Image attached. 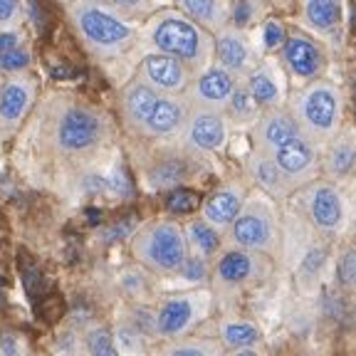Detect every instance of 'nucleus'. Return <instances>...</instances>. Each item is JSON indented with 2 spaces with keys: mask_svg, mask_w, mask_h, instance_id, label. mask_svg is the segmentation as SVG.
Here are the masks:
<instances>
[{
  "mask_svg": "<svg viewBox=\"0 0 356 356\" xmlns=\"http://www.w3.org/2000/svg\"><path fill=\"white\" fill-rule=\"evenodd\" d=\"M33 122L35 149L47 163H62V171L87 176L114 139V124L106 111L72 92H50L35 106Z\"/></svg>",
  "mask_w": 356,
  "mask_h": 356,
  "instance_id": "nucleus-1",
  "label": "nucleus"
},
{
  "mask_svg": "<svg viewBox=\"0 0 356 356\" xmlns=\"http://www.w3.org/2000/svg\"><path fill=\"white\" fill-rule=\"evenodd\" d=\"M136 50L163 55L188 67L193 77L213 65V35L191 22L173 6H161L139 25Z\"/></svg>",
  "mask_w": 356,
  "mask_h": 356,
  "instance_id": "nucleus-2",
  "label": "nucleus"
},
{
  "mask_svg": "<svg viewBox=\"0 0 356 356\" xmlns=\"http://www.w3.org/2000/svg\"><path fill=\"white\" fill-rule=\"evenodd\" d=\"M79 44L97 60H119L136 50L139 25L124 20L106 3L79 0L62 6Z\"/></svg>",
  "mask_w": 356,
  "mask_h": 356,
  "instance_id": "nucleus-3",
  "label": "nucleus"
},
{
  "mask_svg": "<svg viewBox=\"0 0 356 356\" xmlns=\"http://www.w3.org/2000/svg\"><path fill=\"white\" fill-rule=\"evenodd\" d=\"M287 111L314 149H322L346 124V95L339 82L322 77L300 89H289Z\"/></svg>",
  "mask_w": 356,
  "mask_h": 356,
  "instance_id": "nucleus-4",
  "label": "nucleus"
},
{
  "mask_svg": "<svg viewBox=\"0 0 356 356\" xmlns=\"http://www.w3.org/2000/svg\"><path fill=\"white\" fill-rule=\"evenodd\" d=\"M289 200L297 206V218L319 240L337 245L351 238L354 200H351L349 186L329 184L317 178L305 188L295 191Z\"/></svg>",
  "mask_w": 356,
  "mask_h": 356,
  "instance_id": "nucleus-5",
  "label": "nucleus"
},
{
  "mask_svg": "<svg viewBox=\"0 0 356 356\" xmlns=\"http://www.w3.org/2000/svg\"><path fill=\"white\" fill-rule=\"evenodd\" d=\"M222 243L233 250L255 252V255H265L275 262L282 260L284 222L280 203L262 195L260 191L250 188L243 211L222 233Z\"/></svg>",
  "mask_w": 356,
  "mask_h": 356,
  "instance_id": "nucleus-6",
  "label": "nucleus"
},
{
  "mask_svg": "<svg viewBox=\"0 0 356 356\" xmlns=\"http://www.w3.org/2000/svg\"><path fill=\"white\" fill-rule=\"evenodd\" d=\"M129 252L134 257V265L144 267L154 277H171L188 260L184 222L173 216L141 222L129 235Z\"/></svg>",
  "mask_w": 356,
  "mask_h": 356,
  "instance_id": "nucleus-7",
  "label": "nucleus"
},
{
  "mask_svg": "<svg viewBox=\"0 0 356 356\" xmlns=\"http://www.w3.org/2000/svg\"><path fill=\"white\" fill-rule=\"evenodd\" d=\"M216 297L208 287L166 292L151 307L156 341H176L195 334L216 312Z\"/></svg>",
  "mask_w": 356,
  "mask_h": 356,
  "instance_id": "nucleus-8",
  "label": "nucleus"
},
{
  "mask_svg": "<svg viewBox=\"0 0 356 356\" xmlns=\"http://www.w3.org/2000/svg\"><path fill=\"white\" fill-rule=\"evenodd\" d=\"M275 273V260L255 252L233 250L222 248V252L211 262V284L208 289L216 297V305L220 300H235L248 289L267 282Z\"/></svg>",
  "mask_w": 356,
  "mask_h": 356,
  "instance_id": "nucleus-9",
  "label": "nucleus"
},
{
  "mask_svg": "<svg viewBox=\"0 0 356 356\" xmlns=\"http://www.w3.org/2000/svg\"><path fill=\"white\" fill-rule=\"evenodd\" d=\"M277 62L282 67L284 77L289 82V89H300L309 82L327 77L329 70V52L322 42L309 38L302 30H289L287 40L280 47Z\"/></svg>",
  "mask_w": 356,
  "mask_h": 356,
  "instance_id": "nucleus-10",
  "label": "nucleus"
},
{
  "mask_svg": "<svg viewBox=\"0 0 356 356\" xmlns=\"http://www.w3.org/2000/svg\"><path fill=\"white\" fill-rule=\"evenodd\" d=\"M40 79L35 72H22L6 77L0 84V144L10 141L28 124L38 106Z\"/></svg>",
  "mask_w": 356,
  "mask_h": 356,
  "instance_id": "nucleus-11",
  "label": "nucleus"
},
{
  "mask_svg": "<svg viewBox=\"0 0 356 356\" xmlns=\"http://www.w3.org/2000/svg\"><path fill=\"white\" fill-rule=\"evenodd\" d=\"M230 136H233V127H230L228 117L222 111L191 109L188 122H186L184 131L176 141L181 149L203 159V156L222 154L228 149Z\"/></svg>",
  "mask_w": 356,
  "mask_h": 356,
  "instance_id": "nucleus-12",
  "label": "nucleus"
},
{
  "mask_svg": "<svg viewBox=\"0 0 356 356\" xmlns=\"http://www.w3.org/2000/svg\"><path fill=\"white\" fill-rule=\"evenodd\" d=\"M262 52L255 42V35L225 25L213 35V65L230 72L235 79H245L260 65Z\"/></svg>",
  "mask_w": 356,
  "mask_h": 356,
  "instance_id": "nucleus-13",
  "label": "nucleus"
},
{
  "mask_svg": "<svg viewBox=\"0 0 356 356\" xmlns=\"http://www.w3.org/2000/svg\"><path fill=\"white\" fill-rule=\"evenodd\" d=\"M248 195H250V186H248V181L243 176L228 178V181L218 184L206 198L200 200L198 218L206 220L218 233H225L230 228V222L243 211Z\"/></svg>",
  "mask_w": 356,
  "mask_h": 356,
  "instance_id": "nucleus-14",
  "label": "nucleus"
},
{
  "mask_svg": "<svg viewBox=\"0 0 356 356\" xmlns=\"http://www.w3.org/2000/svg\"><path fill=\"white\" fill-rule=\"evenodd\" d=\"M344 17L346 6L344 3H334V0H305L297 6L295 13L297 30L322 42L324 47L341 40Z\"/></svg>",
  "mask_w": 356,
  "mask_h": 356,
  "instance_id": "nucleus-15",
  "label": "nucleus"
},
{
  "mask_svg": "<svg viewBox=\"0 0 356 356\" xmlns=\"http://www.w3.org/2000/svg\"><path fill=\"white\" fill-rule=\"evenodd\" d=\"M267 156L273 159V163L280 168V173L284 176L292 191L305 188V186L319 178V151L302 134L289 139L287 144L277 146L273 154Z\"/></svg>",
  "mask_w": 356,
  "mask_h": 356,
  "instance_id": "nucleus-16",
  "label": "nucleus"
},
{
  "mask_svg": "<svg viewBox=\"0 0 356 356\" xmlns=\"http://www.w3.org/2000/svg\"><path fill=\"white\" fill-rule=\"evenodd\" d=\"M136 77L159 97H184L193 72L181 62L163 55H141Z\"/></svg>",
  "mask_w": 356,
  "mask_h": 356,
  "instance_id": "nucleus-17",
  "label": "nucleus"
},
{
  "mask_svg": "<svg viewBox=\"0 0 356 356\" xmlns=\"http://www.w3.org/2000/svg\"><path fill=\"white\" fill-rule=\"evenodd\" d=\"M188 114L191 104L186 97H159L136 136L144 141H159V144L176 141L188 122Z\"/></svg>",
  "mask_w": 356,
  "mask_h": 356,
  "instance_id": "nucleus-18",
  "label": "nucleus"
},
{
  "mask_svg": "<svg viewBox=\"0 0 356 356\" xmlns=\"http://www.w3.org/2000/svg\"><path fill=\"white\" fill-rule=\"evenodd\" d=\"M289 267H292L300 295L314 297L327 277L329 267H332V245L319 240L317 235H312L309 243L289 260Z\"/></svg>",
  "mask_w": 356,
  "mask_h": 356,
  "instance_id": "nucleus-19",
  "label": "nucleus"
},
{
  "mask_svg": "<svg viewBox=\"0 0 356 356\" xmlns=\"http://www.w3.org/2000/svg\"><path fill=\"white\" fill-rule=\"evenodd\" d=\"M243 84H245V89L250 92L252 102L260 106V111L280 109V106L287 104L289 82H287V77H284L282 67H280L275 55L262 57L260 65L243 79Z\"/></svg>",
  "mask_w": 356,
  "mask_h": 356,
  "instance_id": "nucleus-20",
  "label": "nucleus"
},
{
  "mask_svg": "<svg viewBox=\"0 0 356 356\" xmlns=\"http://www.w3.org/2000/svg\"><path fill=\"white\" fill-rule=\"evenodd\" d=\"M356 168V134L349 122L327 146L319 149V178L329 184L349 186Z\"/></svg>",
  "mask_w": 356,
  "mask_h": 356,
  "instance_id": "nucleus-21",
  "label": "nucleus"
},
{
  "mask_svg": "<svg viewBox=\"0 0 356 356\" xmlns=\"http://www.w3.org/2000/svg\"><path fill=\"white\" fill-rule=\"evenodd\" d=\"M240 79H235L230 72L220 70L218 65H211L208 70L198 72L191 79L188 89H186V99H188L191 109H211L222 111L228 104L233 89L238 87Z\"/></svg>",
  "mask_w": 356,
  "mask_h": 356,
  "instance_id": "nucleus-22",
  "label": "nucleus"
},
{
  "mask_svg": "<svg viewBox=\"0 0 356 356\" xmlns=\"http://www.w3.org/2000/svg\"><path fill=\"white\" fill-rule=\"evenodd\" d=\"M191 161H200L198 156L188 154L186 149L178 146V141H173V151L161 154V159H156L146 166L144 171V184L149 191H178L184 188V184H188L191 178Z\"/></svg>",
  "mask_w": 356,
  "mask_h": 356,
  "instance_id": "nucleus-23",
  "label": "nucleus"
},
{
  "mask_svg": "<svg viewBox=\"0 0 356 356\" xmlns=\"http://www.w3.org/2000/svg\"><path fill=\"white\" fill-rule=\"evenodd\" d=\"M243 178L248 181L252 191H260L262 195L273 198L275 203H284L292 198L295 191L289 188V184L284 181V176L280 173V168L273 163V159L257 149H250L243 161Z\"/></svg>",
  "mask_w": 356,
  "mask_h": 356,
  "instance_id": "nucleus-24",
  "label": "nucleus"
},
{
  "mask_svg": "<svg viewBox=\"0 0 356 356\" xmlns=\"http://www.w3.org/2000/svg\"><path fill=\"white\" fill-rule=\"evenodd\" d=\"M218 344L222 351H240V349H265V332L257 322L240 314H222L216 322Z\"/></svg>",
  "mask_w": 356,
  "mask_h": 356,
  "instance_id": "nucleus-25",
  "label": "nucleus"
},
{
  "mask_svg": "<svg viewBox=\"0 0 356 356\" xmlns=\"http://www.w3.org/2000/svg\"><path fill=\"white\" fill-rule=\"evenodd\" d=\"M159 102V95L154 89L146 87L139 77L129 79L119 92V117H122V127L129 134H139L141 124L146 122V117L151 114V109Z\"/></svg>",
  "mask_w": 356,
  "mask_h": 356,
  "instance_id": "nucleus-26",
  "label": "nucleus"
},
{
  "mask_svg": "<svg viewBox=\"0 0 356 356\" xmlns=\"http://www.w3.org/2000/svg\"><path fill=\"white\" fill-rule=\"evenodd\" d=\"M184 235H186V248H188L191 257L213 262L222 252L225 243H222V233L211 228L206 220H200L198 216L184 220Z\"/></svg>",
  "mask_w": 356,
  "mask_h": 356,
  "instance_id": "nucleus-27",
  "label": "nucleus"
},
{
  "mask_svg": "<svg viewBox=\"0 0 356 356\" xmlns=\"http://www.w3.org/2000/svg\"><path fill=\"white\" fill-rule=\"evenodd\" d=\"M119 289L131 305L141 307H154L161 297V282L139 265H129L119 273Z\"/></svg>",
  "mask_w": 356,
  "mask_h": 356,
  "instance_id": "nucleus-28",
  "label": "nucleus"
},
{
  "mask_svg": "<svg viewBox=\"0 0 356 356\" xmlns=\"http://www.w3.org/2000/svg\"><path fill=\"white\" fill-rule=\"evenodd\" d=\"M173 8H178L191 22H195L198 28L211 35L228 25L230 3H222V0H178Z\"/></svg>",
  "mask_w": 356,
  "mask_h": 356,
  "instance_id": "nucleus-29",
  "label": "nucleus"
},
{
  "mask_svg": "<svg viewBox=\"0 0 356 356\" xmlns=\"http://www.w3.org/2000/svg\"><path fill=\"white\" fill-rule=\"evenodd\" d=\"M222 346L213 334H191L176 341H159L156 356H222Z\"/></svg>",
  "mask_w": 356,
  "mask_h": 356,
  "instance_id": "nucleus-30",
  "label": "nucleus"
},
{
  "mask_svg": "<svg viewBox=\"0 0 356 356\" xmlns=\"http://www.w3.org/2000/svg\"><path fill=\"white\" fill-rule=\"evenodd\" d=\"M159 282H161V289H168V292L208 287V284H211V262L188 255V260L178 267L171 277L159 280Z\"/></svg>",
  "mask_w": 356,
  "mask_h": 356,
  "instance_id": "nucleus-31",
  "label": "nucleus"
},
{
  "mask_svg": "<svg viewBox=\"0 0 356 356\" xmlns=\"http://www.w3.org/2000/svg\"><path fill=\"white\" fill-rule=\"evenodd\" d=\"M222 114L228 117V122L233 129H248V131H250V129L255 127L257 117H260L262 111H260V106L252 102L250 92L245 89L243 79H240L238 87L233 89V95H230V99H228V104H225V109H222Z\"/></svg>",
  "mask_w": 356,
  "mask_h": 356,
  "instance_id": "nucleus-32",
  "label": "nucleus"
},
{
  "mask_svg": "<svg viewBox=\"0 0 356 356\" xmlns=\"http://www.w3.org/2000/svg\"><path fill=\"white\" fill-rule=\"evenodd\" d=\"M111 341L119 356H146L149 354V341L141 337V332L127 319L124 312H119L114 324H109Z\"/></svg>",
  "mask_w": 356,
  "mask_h": 356,
  "instance_id": "nucleus-33",
  "label": "nucleus"
},
{
  "mask_svg": "<svg viewBox=\"0 0 356 356\" xmlns=\"http://www.w3.org/2000/svg\"><path fill=\"white\" fill-rule=\"evenodd\" d=\"M77 356H119L111 341L109 324L89 322L79 329V351Z\"/></svg>",
  "mask_w": 356,
  "mask_h": 356,
  "instance_id": "nucleus-34",
  "label": "nucleus"
},
{
  "mask_svg": "<svg viewBox=\"0 0 356 356\" xmlns=\"http://www.w3.org/2000/svg\"><path fill=\"white\" fill-rule=\"evenodd\" d=\"M329 270H332L337 287H339L344 295H351L356 287V250H354V245H351V240L339 243Z\"/></svg>",
  "mask_w": 356,
  "mask_h": 356,
  "instance_id": "nucleus-35",
  "label": "nucleus"
},
{
  "mask_svg": "<svg viewBox=\"0 0 356 356\" xmlns=\"http://www.w3.org/2000/svg\"><path fill=\"white\" fill-rule=\"evenodd\" d=\"M267 15H270V8H267L265 3H252V0L230 3L228 25L235 30H243V33H255Z\"/></svg>",
  "mask_w": 356,
  "mask_h": 356,
  "instance_id": "nucleus-36",
  "label": "nucleus"
},
{
  "mask_svg": "<svg viewBox=\"0 0 356 356\" xmlns=\"http://www.w3.org/2000/svg\"><path fill=\"white\" fill-rule=\"evenodd\" d=\"M287 33H289V28L284 25V20L267 15L265 20H262L260 28L252 33V35H255V42H257V47H260L262 57L277 55L280 47H282L284 40H287Z\"/></svg>",
  "mask_w": 356,
  "mask_h": 356,
  "instance_id": "nucleus-37",
  "label": "nucleus"
},
{
  "mask_svg": "<svg viewBox=\"0 0 356 356\" xmlns=\"http://www.w3.org/2000/svg\"><path fill=\"white\" fill-rule=\"evenodd\" d=\"M33 72V50L30 42L15 47V50L0 55V77H13V74Z\"/></svg>",
  "mask_w": 356,
  "mask_h": 356,
  "instance_id": "nucleus-38",
  "label": "nucleus"
},
{
  "mask_svg": "<svg viewBox=\"0 0 356 356\" xmlns=\"http://www.w3.org/2000/svg\"><path fill=\"white\" fill-rule=\"evenodd\" d=\"M0 356H33L28 337L20 329H0Z\"/></svg>",
  "mask_w": 356,
  "mask_h": 356,
  "instance_id": "nucleus-39",
  "label": "nucleus"
},
{
  "mask_svg": "<svg viewBox=\"0 0 356 356\" xmlns=\"http://www.w3.org/2000/svg\"><path fill=\"white\" fill-rule=\"evenodd\" d=\"M25 20H28V3L0 0V30L22 28Z\"/></svg>",
  "mask_w": 356,
  "mask_h": 356,
  "instance_id": "nucleus-40",
  "label": "nucleus"
},
{
  "mask_svg": "<svg viewBox=\"0 0 356 356\" xmlns=\"http://www.w3.org/2000/svg\"><path fill=\"white\" fill-rule=\"evenodd\" d=\"M28 33L25 28H10V30H0V55H6V52L15 50V47H22V44H28Z\"/></svg>",
  "mask_w": 356,
  "mask_h": 356,
  "instance_id": "nucleus-41",
  "label": "nucleus"
},
{
  "mask_svg": "<svg viewBox=\"0 0 356 356\" xmlns=\"http://www.w3.org/2000/svg\"><path fill=\"white\" fill-rule=\"evenodd\" d=\"M200 206V200H198V195H193V193H188V191H184V188H178L176 193L171 195V203H168V208H171L173 213H186V211H193V208H198Z\"/></svg>",
  "mask_w": 356,
  "mask_h": 356,
  "instance_id": "nucleus-42",
  "label": "nucleus"
},
{
  "mask_svg": "<svg viewBox=\"0 0 356 356\" xmlns=\"http://www.w3.org/2000/svg\"><path fill=\"white\" fill-rule=\"evenodd\" d=\"M222 356H267L265 349H240V351H225Z\"/></svg>",
  "mask_w": 356,
  "mask_h": 356,
  "instance_id": "nucleus-43",
  "label": "nucleus"
},
{
  "mask_svg": "<svg viewBox=\"0 0 356 356\" xmlns=\"http://www.w3.org/2000/svg\"><path fill=\"white\" fill-rule=\"evenodd\" d=\"M3 79H6V77H0V84H3Z\"/></svg>",
  "mask_w": 356,
  "mask_h": 356,
  "instance_id": "nucleus-44",
  "label": "nucleus"
}]
</instances>
